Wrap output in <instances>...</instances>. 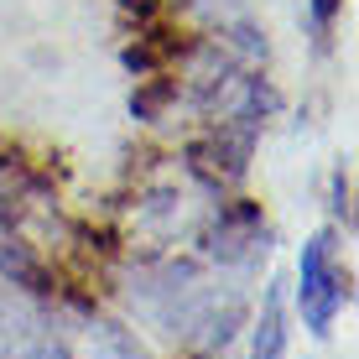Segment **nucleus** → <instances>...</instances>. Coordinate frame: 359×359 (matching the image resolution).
<instances>
[{
	"instance_id": "obj_8",
	"label": "nucleus",
	"mask_w": 359,
	"mask_h": 359,
	"mask_svg": "<svg viewBox=\"0 0 359 359\" xmlns=\"http://www.w3.org/2000/svg\"><path fill=\"white\" fill-rule=\"evenodd\" d=\"M333 214H339L344 224H349V219H354V214H349V167H344L339 177H333Z\"/></svg>"
},
{
	"instance_id": "obj_3",
	"label": "nucleus",
	"mask_w": 359,
	"mask_h": 359,
	"mask_svg": "<svg viewBox=\"0 0 359 359\" xmlns=\"http://www.w3.org/2000/svg\"><path fill=\"white\" fill-rule=\"evenodd\" d=\"M255 130L250 120H234V126H219V135H208V141L193 146V172L198 177H208L219 188V182H240L245 172H250V151H255Z\"/></svg>"
},
{
	"instance_id": "obj_9",
	"label": "nucleus",
	"mask_w": 359,
	"mask_h": 359,
	"mask_svg": "<svg viewBox=\"0 0 359 359\" xmlns=\"http://www.w3.org/2000/svg\"><path fill=\"white\" fill-rule=\"evenodd\" d=\"M339 6H344V0H313V21H318V27H333V16H339Z\"/></svg>"
},
{
	"instance_id": "obj_4",
	"label": "nucleus",
	"mask_w": 359,
	"mask_h": 359,
	"mask_svg": "<svg viewBox=\"0 0 359 359\" xmlns=\"http://www.w3.org/2000/svg\"><path fill=\"white\" fill-rule=\"evenodd\" d=\"M0 359H68V354L32 307L0 297Z\"/></svg>"
},
{
	"instance_id": "obj_6",
	"label": "nucleus",
	"mask_w": 359,
	"mask_h": 359,
	"mask_svg": "<svg viewBox=\"0 0 359 359\" xmlns=\"http://www.w3.org/2000/svg\"><path fill=\"white\" fill-rule=\"evenodd\" d=\"M281 354H287V302H281V287H271L266 307H261V328H255L250 359H281Z\"/></svg>"
},
{
	"instance_id": "obj_5",
	"label": "nucleus",
	"mask_w": 359,
	"mask_h": 359,
	"mask_svg": "<svg viewBox=\"0 0 359 359\" xmlns=\"http://www.w3.org/2000/svg\"><path fill=\"white\" fill-rule=\"evenodd\" d=\"M0 276L11 287H27V292H53V271L32 255V245L21 240V229L11 224L6 208H0Z\"/></svg>"
},
{
	"instance_id": "obj_2",
	"label": "nucleus",
	"mask_w": 359,
	"mask_h": 359,
	"mask_svg": "<svg viewBox=\"0 0 359 359\" xmlns=\"http://www.w3.org/2000/svg\"><path fill=\"white\" fill-rule=\"evenodd\" d=\"M271 250V234H266V219H261V203L240 198V203H224L208 229V255H219L224 266H245L255 255Z\"/></svg>"
},
{
	"instance_id": "obj_1",
	"label": "nucleus",
	"mask_w": 359,
	"mask_h": 359,
	"mask_svg": "<svg viewBox=\"0 0 359 359\" xmlns=\"http://www.w3.org/2000/svg\"><path fill=\"white\" fill-rule=\"evenodd\" d=\"M297 302H302V323L323 339L333 328V313L349 302V276L333 266V234H313L297 261Z\"/></svg>"
},
{
	"instance_id": "obj_7",
	"label": "nucleus",
	"mask_w": 359,
	"mask_h": 359,
	"mask_svg": "<svg viewBox=\"0 0 359 359\" xmlns=\"http://www.w3.org/2000/svg\"><path fill=\"white\" fill-rule=\"evenodd\" d=\"M172 94H177V83H151L146 94H135V99H130V109H135L141 120H156V115L167 109V99H172Z\"/></svg>"
}]
</instances>
